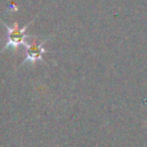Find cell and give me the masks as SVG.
Here are the masks:
<instances>
[{"mask_svg": "<svg viewBox=\"0 0 147 147\" xmlns=\"http://www.w3.org/2000/svg\"><path fill=\"white\" fill-rule=\"evenodd\" d=\"M47 41L45 39L43 42L41 43H28L27 42L25 45L26 47V51H27V55L25 57L24 61H22V65H24L27 61H30V63H34L36 61H41L42 59V55L45 53V49L43 47V45Z\"/></svg>", "mask_w": 147, "mask_h": 147, "instance_id": "2", "label": "cell"}, {"mask_svg": "<svg viewBox=\"0 0 147 147\" xmlns=\"http://www.w3.org/2000/svg\"><path fill=\"white\" fill-rule=\"evenodd\" d=\"M29 25V23L24 26L22 29L18 28V25L17 23H14V26L10 27L5 23V26L7 28V43L5 45L4 49H8V47H17L18 45H25L27 43V41L25 39L27 37H29L28 35L25 34V30H26L27 26Z\"/></svg>", "mask_w": 147, "mask_h": 147, "instance_id": "1", "label": "cell"}]
</instances>
